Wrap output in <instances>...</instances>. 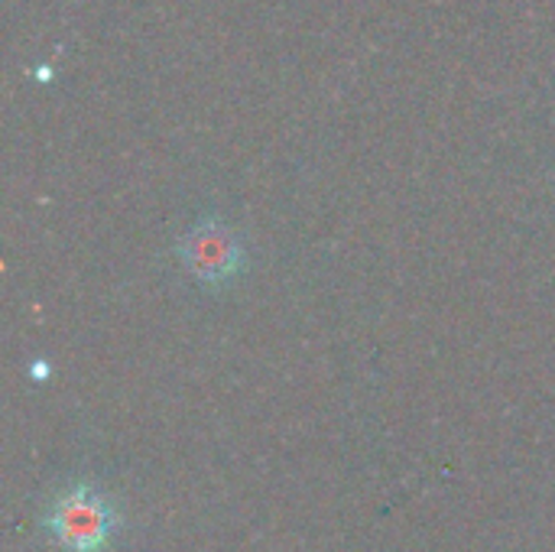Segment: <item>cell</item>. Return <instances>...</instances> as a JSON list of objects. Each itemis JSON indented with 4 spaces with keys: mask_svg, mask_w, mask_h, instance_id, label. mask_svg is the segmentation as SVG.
Masks as SVG:
<instances>
[{
    "mask_svg": "<svg viewBox=\"0 0 555 552\" xmlns=\"http://www.w3.org/2000/svg\"><path fill=\"white\" fill-rule=\"evenodd\" d=\"M49 537L68 552H104L117 534V511L94 485H68L46 511Z\"/></svg>",
    "mask_w": 555,
    "mask_h": 552,
    "instance_id": "obj_1",
    "label": "cell"
},
{
    "mask_svg": "<svg viewBox=\"0 0 555 552\" xmlns=\"http://www.w3.org/2000/svg\"><path fill=\"white\" fill-rule=\"evenodd\" d=\"M182 260L202 283H224L241 267V247L221 221H198L182 238Z\"/></svg>",
    "mask_w": 555,
    "mask_h": 552,
    "instance_id": "obj_2",
    "label": "cell"
}]
</instances>
